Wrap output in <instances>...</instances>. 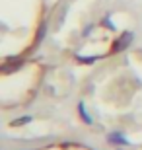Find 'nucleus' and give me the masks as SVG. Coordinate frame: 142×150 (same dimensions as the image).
<instances>
[{
  "label": "nucleus",
  "instance_id": "f257e3e1",
  "mask_svg": "<svg viewBox=\"0 0 142 150\" xmlns=\"http://www.w3.org/2000/svg\"><path fill=\"white\" fill-rule=\"evenodd\" d=\"M131 39H132V37H131V33H125V35H123V37L119 39V41H117V43L113 45V51H115V53H119L121 49H125L126 45L131 43Z\"/></svg>",
  "mask_w": 142,
  "mask_h": 150
}]
</instances>
